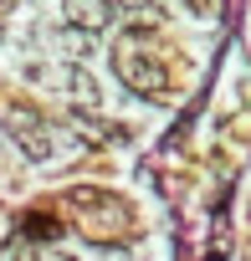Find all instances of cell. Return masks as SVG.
Masks as SVG:
<instances>
[{
	"label": "cell",
	"mask_w": 251,
	"mask_h": 261,
	"mask_svg": "<svg viewBox=\"0 0 251 261\" xmlns=\"http://www.w3.org/2000/svg\"><path fill=\"white\" fill-rule=\"evenodd\" d=\"M11 123L21 128L16 139H21V149H26L31 159H46V154H52V144H46V134H41V123H36V113H31V108H16V113H11Z\"/></svg>",
	"instance_id": "cell-4"
},
{
	"label": "cell",
	"mask_w": 251,
	"mask_h": 261,
	"mask_svg": "<svg viewBox=\"0 0 251 261\" xmlns=\"http://www.w3.org/2000/svg\"><path fill=\"white\" fill-rule=\"evenodd\" d=\"M62 16L72 31H103L113 21V0H62Z\"/></svg>",
	"instance_id": "cell-3"
},
{
	"label": "cell",
	"mask_w": 251,
	"mask_h": 261,
	"mask_svg": "<svg viewBox=\"0 0 251 261\" xmlns=\"http://www.w3.org/2000/svg\"><path fill=\"white\" fill-rule=\"evenodd\" d=\"M185 6H190L195 16H210V0H185Z\"/></svg>",
	"instance_id": "cell-6"
},
{
	"label": "cell",
	"mask_w": 251,
	"mask_h": 261,
	"mask_svg": "<svg viewBox=\"0 0 251 261\" xmlns=\"http://www.w3.org/2000/svg\"><path fill=\"white\" fill-rule=\"evenodd\" d=\"M72 205L82 210V225H87L92 236H103V230H129V205H118L113 195L77 190V195H72Z\"/></svg>",
	"instance_id": "cell-2"
},
{
	"label": "cell",
	"mask_w": 251,
	"mask_h": 261,
	"mask_svg": "<svg viewBox=\"0 0 251 261\" xmlns=\"http://www.w3.org/2000/svg\"><path fill=\"white\" fill-rule=\"evenodd\" d=\"M31 261H72V256H67V251H57V246H52V251H36V256H31Z\"/></svg>",
	"instance_id": "cell-5"
},
{
	"label": "cell",
	"mask_w": 251,
	"mask_h": 261,
	"mask_svg": "<svg viewBox=\"0 0 251 261\" xmlns=\"http://www.w3.org/2000/svg\"><path fill=\"white\" fill-rule=\"evenodd\" d=\"M113 67H118V77L129 82L139 97H164V92H169V72H164V62H154V57L139 51L134 41H123V46L113 51Z\"/></svg>",
	"instance_id": "cell-1"
}]
</instances>
